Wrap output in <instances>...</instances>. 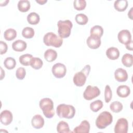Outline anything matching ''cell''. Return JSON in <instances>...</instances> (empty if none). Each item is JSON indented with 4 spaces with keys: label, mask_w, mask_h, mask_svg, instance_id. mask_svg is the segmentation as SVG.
I'll return each instance as SVG.
<instances>
[{
    "label": "cell",
    "mask_w": 133,
    "mask_h": 133,
    "mask_svg": "<svg viewBox=\"0 0 133 133\" xmlns=\"http://www.w3.org/2000/svg\"><path fill=\"white\" fill-rule=\"evenodd\" d=\"M56 112L60 118L71 119L75 114V109L73 105L63 103L57 106Z\"/></svg>",
    "instance_id": "cell-1"
},
{
    "label": "cell",
    "mask_w": 133,
    "mask_h": 133,
    "mask_svg": "<svg viewBox=\"0 0 133 133\" xmlns=\"http://www.w3.org/2000/svg\"><path fill=\"white\" fill-rule=\"evenodd\" d=\"M39 105L45 116L48 118H51L55 115L54 102L49 98H44L39 102Z\"/></svg>",
    "instance_id": "cell-2"
},
{
    "label": "cell",
    "mask_w": 133,
    "mask_h": 133,
    "mask_svg": "<svg viewBox=\"0 0 133 133\" xmlns=\"http://www.w3.org/2000/svg\"><path fill=\"white\" fill-rule=\"evenodd\" d=\"M57 26L58 33L60 37L66 38L70 35L73 26V24L70 20H59L57 22Z\"/></svg>",
    "instance_id": "cell-3"
},
{
    "label": "cell",
    "mask_w": 133,
    "mask_h": 133,
    "mask_svg": "<svg viewBox=\"0 0 133 133\" xmlns=\"http://www.w3.org/2000/svg\"><path fill=\"white\" fill-rule=\"evenodd\" d=\"M90 71V65L87 64L81 71L75 73L73 79L74 84L78 87H81L84 85Z\"/></svg>",
    "instance_id": "cell-4"
},
{
    "label": "cell",
    "mask_w": 133,
    "mask_h": 133,
    "mask_svg": "<svg viewBox=\"0 0 133 133\" xmlns=\"http://www.w3.org/2000/svg\"><path fill=\"white\" fill-rule=\"evenodd\" d=\"M113 121V116L108 111L101 112L97 117L96 121V125L99 129H103L110 125Z\"/></svg>",
    "instance_id": "cell-5"
},
{
    "label": "cell",
    "mask_w": 133,
    "mask_h": 133,
    "mask_svg": "<svg viewBox=\"0 0 133 133\" xmlns=\"http://www.w3.org/2000/svg\"><path fill=\"white\" fill-rule=\"evenodd\" d=\"M44 43L47 46H52L59 48L63 43V39L59 36L53 32L47 33L43 37Z\"/></svg>",
    "instance_id": "cell-6"
},
{
    "label": "cell",
    "mask_w": 133,
    "mask_h": 133,
    "mask_svg": "<svg viewBox=\"0 0 133 133\" xmlns=\"http://www.w3.org/2000/svg\"><path fill=\"white\" fill-rule=\"evenodd\" d=\"M100 94V90L98 87L88 85L83 93V97L85 99L89 101L97 97Z\"/></svg>",
    "instance_id": "cell-7"
},
{
    "label": "cell",
    "mask_w": 133,
    "mask_h": 133,
    "mask_svg": "<svg viewBox=\"0 0 133 133\" xmlns=\"http://www.w3.org/2000/svg\"><path fill=\"white\" fill-rule=\"evenodd\" d=\"M66 72V66L62 63H57L52 66V73L54 76L56 78H63L65 75Z\"/></svg>",
    "instance_id": "cell-8"
},
{
    "label": "cell",
    "mask_w": 133,
    "mask_h": 133,
    "mask_svg": "<svg viewBox=\"0 0 133 133\" xmlns=\"http://www.w3.org/2000/svg\"><path fill=\"white\" fill-rule=\"evenodd\" d=\"M128 129V123L125 118H119L114 127L115 133H127Z\"/></svg>",
    "instance_id": "cell-9"
},
{
    "label": "cell",
    "mask_w": 133,
    "mask_h": 133,
    "mask_svg": "<svg viewBox=\"0 0 133 133\" xmlns=\"http://www.w3.org/2000/svg\"><path fill=\"white\" fill-rule=\"evenodd\" d=\"M117 38L121 43L126 45L131 41V35L128 30H122L118 33Z\"/></svg>",
    "instance_id": "cell-10"
},
{
    "label": "cell",
    "mask_w": 133,
    "mask_h": 133,
    "mask_svg": "<svg viewBox=\"0 0 133 133\" xmlns=\"http://www.w3.org/2000/svg\"><path fill=\"white\" fill-rule=\"evenodd\" d=\"M13 119V116L11 112L9 110H4L0 114V121L2 124L7 126L9 125Z\"/></svg>",
    "instance_id": "cell-11"
},
{
    "label": "cell",
    "mask_w": 133,
    "mask_h": 133,
    "mask_svg": "<svg viewBox=\"0 0 133 133\" xmlns=\"http://www.w3.org/2000/svg\"><path fill=\"white\" fill-rule=\"evenodd\" d=\"M87 46L91 49H96L101 45V38L90 35L86 40Z\"/></svg>",
    "instance_id": "cell-12"
},
{
    "label": "cell",
    "mask_w": 133,
    "mask_h": 133,
    "mask_svg": "<svg viewBox=\"0 0 133 133\" xmlns=\"http://www.w3.org/2000/svg\"><path fill=\"white\" fill-rule=\"evenodd\" d=\"M115 79L119 82H126L128 79L127 71L123 68H118L114 72Z\"/></svg>",
    "instance_id": "cell-13"
},
{
    "label": "cell",
    "mask_w": 133,
    "mask_h": 133,
    "mask_svg": "<svg viewBox=\"0 0 133 133\" xmlns=\"http://www.w3.org/2000/svg\"><path fill=\"white\" fill-rule=\"evenodd\" d=\"M90 130V124L86 121L84 120L81 124L74 128L73 132L75 133H88Z\"/></svg>",
    "instance_id": "cell-14"
},
{
    "label": "cell",
    "mask_w": 133,
    "mask_h": 133,
    "mask_svg": "<svg viewBox=\"0 0 133 133\" xmlns=\"http://www.w3.org/2000/svg\"><path fill=\"white\" fill-rule=\"evenodd\" d=\"M31 124L34 128L40 129L44 126V119L42 115L39 114H36L32 117Z\"/></svg>",
    "instance_id": "cell-15"
},
{
    "label": "cell",
    "mask_w": 133,
    "mask_h": 133,
    "mask_svg": "<svg viewBox=\"0 0 133 133\" xmlns=\"http://www.w3.org/2000/svg\"><path fill=\"white\" fill-rule=\"evenodd\" d=\"M27 44L23 40L18 39L15 41L12 44V48L14 51L21 52L23 51L26 48Z\"/></svg>",
    "instance_id": "cell-16"
},
{
    "label": "cell",
    "mask_w": 133,
    "mask_h": 133,
    "mask_svg": "<svg viewBox=\"0 0 133 133\" xmlns=\"http://www.w3.org/2000/svg\"><path fill=\"white\" fill-rule=\"evenodd\" d=\"M117 95L121 98L127 97L130 94V88L125 85L119 86L116 89Z\"/></svg>",
    "instance_id": "cell-17"
},
{
    "label": "cell",
    "mask_w": 133,
    "mask_h": 133,
    "mask_svg": "<svg viewBox=\"0 0 133 133\" xmlns=\"http://www.w3.org/2000/svg\"><path fill=\"white\" fill-rule=\"evenodd\" d=\"M106 55L109 59L114 60L118 58L119 56V51L116 47H111L107 50Z\"/></svg>",
    "instance_id": "cell-18"
},
{
    "label": "cell",
    "mask_w": 133,
    "mask_h": 133,
    "mask_svg": "<svg viewBox=\"0 0 133 133\" xmlns=\"http://www.w3.org/2000/svg\"><path fill=\"white\" fill-rule=\"evenodd\" d=\"M57 57V52L52 49H48L44 52V58L48 62L55 61Z\"/></svg>",
    "instance_id": "cell-19"
},
{
    "label": "cell",
    "mask_w": 133,
    "mask_h": 133,
    "mask_svg": "<svg viewBox=\"0 0 133 133\" xmlns=\"http://www.w3.org/2000/svg\"><path fill=\"white\" fill-rule=\"evenodd\" d=\"M128 6V1L127 0H117L115 1L114 7L115 9L120 12L125 11Z\"/></svg>",
    "instance_id": "cell-20"
},
{
    "label": "cell",
    "mask_w": 133,
    "mask_h": 133,
    "mask_svg": "<svg viewBox=\"0 0 133 133\" xmlns=\"http://www.w3.org/2000/svg\"><path fill=\"white\" fill-rule=\"evenodd\" d=\"M18 10L22 12H25L28 11L31 7L30 2L28 0H21L18 3Z\"/></svg>",
    "instance_id": "cell-21"
},
{
    "label": "cell",
    "mask_w": 133,
    "mask_h": 133,
    "mask_svg": "<svg viewBox=\"0 0 133 133\" xmlns=\"http://www.w3.org/2000/svg\"><path fill=\"white\" fill-rule=\"evenodd\" d=\"M122 62L123 64L127 67L130 68L133 64V56L131 54L126 53L124 55L122 58Z\"/></svg>",
    "instance_id": "cell-22"
},
{
    "label": "cell",
    "mask_w": 133,
    "mask_h": 133,
    "mask_svg": "<svg viewBox=\"0 0 133 133\" xmlns=\"http://www.w3.org/2000/svg\"><path fill=\"white\" fill-rule=\"evenodd\" d=\"M57 131L59 133L72 132L70 130L68 124L64 121H60L57 125Z\"/></svg>",
    "instance_id": "cell-23"
},
{
    "label": "cell",
    "mask_w": 133,
    "mask_h": 133,
    "mask_svg": "<svg viewBox=\"0 0 133 133\" xmlns=\"http://www.w3.org/2000/svg\"><path fill=\"white\" fill-rule=\"evenodd\" d=\"M40 17L38 14L35 12L30 13L27 16V21L30 24L35 25L39 23Z\"/></svg>",
    "instance_id": "cell-24"
},
{
    "label": "cell",
    "mask_w": 133,
    "mask_h": 133,
    "mask_svg": "<svg viewBox=\"0 0 133 133\" xmlns=\"http://www.w3.org/2000/svg\"><path fill=\"white\" fill-rule=\"evenodd\" d=\"M90 33L91 36L101 38L103 34V29L102 27L100 25H95L91 28Z\"/></svg>",
    "instance_id": "cell-25"
},
{
    "label": "cell",
    "mask_w": 133,
    "mask_h": 133,
    "mask_svg": "<svg viewBox=\"0 0 133 133\" xmlns=\"http://www.w3.org/2000/svg\"><path fill=\"white\" fill-rule=\"evenodd\" d=\"M33 56L29 54H26L23 55H21L19 57V60L20 63L24 66L30 65L31 61L33 58Z\"/></svg>",
    "instance_id": "cell-26"
},
{
    "label": "cell",
    "mask_w": 133,
    "mask_h": 133,
    "mask_svg": "<svg viewBox=\"0 0 133 133\" xmlns=\"http://www.w3.org/2000/svg\"><path fill=\"white\" fill-rule=\"evenodd\" d=\"M17 36L16 31L12 28L7 29L4 33V37L7 41H10L14 39Z\"/></svg>",
    "instance_id": "cell-27"
},
{
    "label": "cell",
    "mask_w": 133,
    "mask_h": 133,
    "mask_svg": "<svg viewBox=\"0 0 133 133\" xmlns=\"http://www.w3.org/2000/svg\"><path fill=\"white\" fill-rule=\"evenodd\" d=\"M4 65L7 69L12 70L15 68L16 61L12 57H7L4 61Z\"/></svg>",
    "instance_id": "cell-28"
},
{
    "label": "cell",
    "mask_w": 133,
    "mask_h": 133,
    "mask_svg": "<svg viewBox=\"0 0 133 133\" xmlns=\"http://www.w3.org/2000/svg\"><path fill=\"white\" fill-rule=\"evenodd\" d=\"M43 65V62L39 58L33 57L31 61L30 65L32 68L35 70H38L41 69Z\"/></svg>",
    "instance_id": "cell-29"
},
{
    "label": "cell",
    "mask_w": 133,
    "mask_h": 133,
    "mask_svg": "<svg viewBox=\"0 0 133 133\" xmlns=\"http://www.w3.org/2000/svg\"><path fill=\"white\" fill-rule=\"evenodd\" d=\"M110 110L113 112L119 113L122 110L123 108V106L121 102L118 101H115L110 104Z\"/></svg>",
    "instance_id": "cell-30"
},
{
    "label": "cell",
    "mask_w": 133,
    "mask_h": 133,
    "mask_svg": "<svg viewBox=\"0 0 133 133\" xmlns=\"http://www.w3.org/2000/svg\"><path fill=\"white\" fill-rule=\"evenodd\" d=\"M75 20L77 23L79 25H85L88 21L87 16L84 14H78L75 16Z\"/></svg>",
    "instance_id": "cell-31"
},
{
    "label": "cell",
    "mask_w": 133,
    "mask_h": 133,
    "mask_svg": "<svg viewBox=\"0 0 133 133\" xmlns=\"http://www.w3.org/2000/svg\"><path fill=\"white\" fill-rule=\"evenodd\" d=\"M34 29L29 26L24 28L22 31V35L25 38H32L34 36Z\"/></svg>",
    "instance_id": "cell-32"
},
{
    "label": "cell",
    "mask_w": 133,
    "mask_h": 133,
    "mask_svg": "<svg viewBox=\"0 0 133 133\" xmlns=\"http://www.w3.org/2000/svg\"><path fill=\"white\" fill-rule=\"evenodd\" d=\"M103 105V104L102 101L100 100H97L90 103V109L92 111L94 112H97L100 109H101Z\"/></svg>",
    "instance_id": "cell-33"
},
{
    "label": "cell",
    "mask_w": 133,
    "mask_h": 133,
    "mask_svg": "<svg viewBox=\"0 0 133 133\" xmlns=\"http://www.w3.org/2000/svg\"><path fill=\"white\" fill-rule=\"evenodd\" d=\"M73 6L77 10H83L86 6V2L85 0H75L73 2Z\"/></svg>",
    "instance_id": "cell-34"
},
{
    "label": "cell",
    "mask_w": 133,
    "mask_h": 133,
    "mask_svg": "<svg viewBox=\"0 0 133 133\" xmlns=\"http://www.w3.org/2000/svg\"><path fill=\"white\" fill-rule=\"evenodd\" d=\"M112 92L110 86L109 85H107L104 90V100L106 103H109L112 99Z\"/></svg>",
    "instance_id": "cell-35"
},
{
    "label": "cell",
    "mask_w": 133,
    "mask_h": 133,
    "mask_svg": "<svg viewBox=\"0 0 133 133\" xmlns=\"http://www.w3.org/2000/svg\"><path fill=\"white\" fill-rule=\"evenodd\" d=\"M26 75V71L24 68L20 67L17 69L16 72V76L19 80H22L24 78Z\"/></svg>",
    "instance_id": "cell-36"
},
{
    "label": "cell",
    "mask_w": 133,
    "mask_h": 133,
    "mask_svg": "<svg viewBox=\"0 0 133 133\" xmlns=\"http://www.w3.org/2000/svg\"><path fill=\"white\" fill-rule=\"evenodd\" d=\"M8 49V46L7 44L1 41H0V53L1 55H3L4 54H5Z\"/></svg>",
    "instance_id": "cell-37"
},
{
    "label": "cell",
    "mask_w": 133,
    "mask_h": 133,
    "mask_svg": "<svg viewBox=\"0 0 133 133\" xmlns=\"http://www.w3.org/2000/svg\"><path fill=\"white\" fill-rule=\"evenodd\" d=\"M132 45H133V42L132 41H130L128 43L125 45V47L126 49H127L129 50L132 51Z\"/></svg>",
    "instance_id": "cell-38"
},
{
    "label": "cell",
    "mask_w": 133,
    "mask_h": 133,
    "mask_svg": "<svg viewBox=\"0 0 133 133\" xmlns=\"http://www.w3.org/2000/svg\"><path fill=\"white\" fill-rule=\"evenodd\" d=\"M9 0H5V1H0V6H5L7 5L9 3Z\"/></svg>",
    "instance_id": "cell-39"
},
{
    "label": "cell",
    "mask_w": 133,
    "mask_h": 133,
    "mask_svg": "<svg viewBox=\"0 0 133 133\" xmlns=\"http://www.w3.org/2000/svg\"><path fill=\"white\" fill-rule=\"evenodd\" d=\"M35 2L37 3H38L39 5H44L46 3H47V0H36Z\"/></svg>",
    "instance_id": "cell-40"
},
{
    "label": "cell",
    "mask_w": 133,
    "mask_h": 133,
    "mask_svg": "<svg viewBox=\"0 0 133 133\" xmlns=\"http://www.w3.org/2000/svg\"><path fill=\"white\" fill-rule=\"evenodd\" d=\"M132 9L133 7H131L128 13V16L130 19H132Z\"/></svg>",
    "instance_id": "cell-41"
},
{
    "label": "cell",
    "mask_w": 133,
    "mask_h": 133,
    "mask_svg": "<svg viewBox=\"0 0 133 133\" xmlns=\"http://www.w3.org/2000/svg\"><path fill=\"white\" fill-rule=\"evenodd\" d=\"M1 80H2L3 79V78L5 77V72L3 70V68L1 67Z\"/></svg>",
    "instance_id": "cell-42"
}]
</instances>
